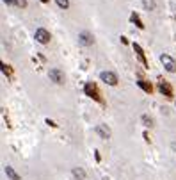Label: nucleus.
<instances>
[{
    "mask_svg": "<svg viewBox=\"0 0 176 180\" xmlns=\"http://www.w3.org/2000/svg\"><path fill=\"white\" fill-rule=\"evenodd\" d=\"M71 173H73V177H75L77 180H85V171H84L82 168H73Z\"/></svg>",
    "mask_w": 176,
    "mask_h": 180,
    "instance_id": "nucleus-10",
    "label": "nucleus"
},
{
    "mask_svg": "<svg viewBox=\"0 0 176 180\" xmlns=\"http://www.w3.org/2000/svg\"><path fill=\"white\" fill-rule=\"evenodd\" d=\"M55 2H57V6L61 9H68L70 7V0H55Z\"/></svg>",
    "mask_w": 176,
    "mask_h": 180,
    "instance_id": "nucleus-16",
    "label": "nucleus"
},
{
    "mask_svg": "<svg viewBox=\"0 0 176 180\" xmlns=\"http://www.w3.org/2000/svg\"><path fill=\"white\" fill-rule=\"evenodd\" d=\"M142 6L146 11H153L155 9V0H142Z\"/></svg>",
    "mask_w": 176,
    "mask_h": 180,
    "instance_id": "nucleus-14",
    "label": "nucleus"
},
{
    "mask_svg": "<svg viewBox=\"0 0 176 180\" xmlns=\"http://www.w3.org/2000/svg\"><path fill=\"white\" fill-rule=\"evenodd\" d=\"M16 6L18 7H27V0H16Z\"/></svg>",
    "mask_w": 176,
    "mask_h": 180,
    "instance_id": "nucleus-18",
    "label": "nucleus"
},
{
    "mask_svg": "<svg viewBox=\"0 0 176 180\" xmlns=\"http://www.w3.org/2000/svg\"><path fill=\"white\" fill-rule=\"evenodd\" d=\"M130 20L134 21L135 25L139 27V29H144V23H142V20L139 18V14H135V13H132V16H130Z\"/></svg>",
    "mask_w": 176,
    "mask_h": 180,
    "instance_id": "nucleus-13",
    "label": "nucleus"
},
{
    "mask_svg": "<svg viewBox=\"0 0 176 180\" xmlns=\"http://www.w3.org/2000/svg\"><path fill=\"white\" fill-rule=\"evenodd\" d=\"M141 119H142V123H144L146 127H151V125H153V119L148 116V114H142V118H141Z\"/></svg>",
    "mask_w": 176,
    "mask_h": 180,
    "instance_id": "nucleus-15",
    "label": "nucleus"
},
{
    "mask_svg": "<svg viewBox=\"0 0 176 180\" xmlns=\"http://www.w3.org/2000/svg\"><path fill=\"white\" fill-rule=\"evenodd\" d=\"M46 125H50V127H57L55 121H52V119H46Z\"/></svg>",
    "mask_w": 176,
    "mask_h": 180,
    "instance_id": "nucleus-20",
    "label": "nucleus"
},
{
    "mask_svg": "<svg viewBox=\"0 0 176 180\" xmlns=\"http://www.w3.org/2000/svg\"><path fill=\"white\" fill-rule=\"evenodd\" d=\"M5 175H7V177H9L11 180H20V175H18L16 171L13 170L11 166H5Z\"/></svg>",
    "mask_w": 176,
    "mask_h": 180,
    "instance_id": "nucleus-12",
    "label": "nucleus"
},
{
    "mask_svg": "<svg viewBox=\"0 0 176 180\" xmlns=\"http://www.w3.org/2000/svg\"><path fill=\"white\" fill-rule=\"evenodd\" d=\"M100 79H102L103 82H107L109 86L117 84V77H116V73H112V72H102V73H100Z\"/></svg>",
    "mask_w": 176,
    "mask_h": 180,
    "instance_id": "nucleus-5",
    "label": "nucleus"
},
{
    "mask_svg": "<svg viewBox=\"0 0 176 180\" xmlns=\"http://www.w3.org/2000/svg\"><path fill=\"white\" fill-rule=\"evenodd\" d=\"M160 61H162V64H164V68H166L167 72H171V73L176 72V61L171 57V55H167V53L160 55Z\"/></svg>",
    "mask_w": 176,
    "mask_h": 180,
    "instance_id": "nucleus-2",
    "label": "nucleus"
},
{
    "mask_svg": "<svg viewBox=\"0 0 176 180\" xmlns=\"http://www.w3.org/2000/svg\"><path fill=\"white\" fill-rule=\"evenodd\" d=\"M84 91H85V95H87V96H91L93 100H96V102H100V104H102V95H100L98 87H96L93 82H87L85 87H84Z\"/></svg>",
    "mask_w": 176,
    "mask_h": 180,
    "instance_id": "nucleus-1",
    "label": "nucleus"
},
{
    "mask_svg": "<svg viewBox=\"0 0 176 180\" xmlns=\"http://www.w3.org/2000/svg\"><path fill=\"white\" fill-rule=\"evenodd\" d=\"M158 91L164 96H173V87H171V84L166 82V80H160V82H158Z\"/></svg>",
    "mask_w": 176,
    "mask_h": 180,
    "instance_id": "nucleus-7",
    "label": "nucleus"
},
{
    "mask_svg": "<svg viewBox=\"0 0 176 180\" xmlns=\"http://www.w3.org/2000/svg\"><path fill=\"white\" fill-rule=\"evenodd\" d=\"M134 50H135V53H137V57H139V61L144 64V66H148V61H146V55H144V52H142V48L137 45V43H134Z\"/></svg>",
    "mask_w": 176,
    "mask_h": 180,
    "instance_id": "nucleus-9",
    "label": "nucleus"
},
{
    "mask_svg": "<svg viewBox=\"0 0 176 180\" xmlns=\"http://www.w3.org/2000/svg\"><path fill=\"white\" fill-rule=\"evenodd\" d=\"M7 6H16V0H4Z\"/></svg>",
    "mask_w": 176,
    "mask_h": 180,
    "instance_id": "nucleus-19",
    "label": "nucleus"
},
{
    "mask_svg": "<svg viewBox=\"0 0 176 180\" xmlns=\"http://www.w3.org/2000/svg\"><path fill=\"white\" fill-rule=\"evenodd\" d=\"M137 86H139L141 89H144L146 93H151V91H153V86L149 84L148 80H139V82H137Z\"/></svg>",
    "mask_w": 176,
    "mask_h": 180,
    "instance_id": "nucleus-11",
    "label": "nucleus"
},
{
    "mask_svg": "<svg viewBox=\"0 0 176 180\" xmlns=\"http://www.w3.org/2000/svg\"><path fill=\"white\" fill-rule=\"evenodd\" d=\"M2 72L5 75H11V66H7V64H2Z\"/></svg>",
    "mask_w": 176,
    "mask_h": 180,
    "instance_id": "nucleus-17",
    "label": "nucleus"
},
{
    "mask_svg": "<svg viewBox=\"0 0 176 180\" xmlns=\"http://www.w3.org/2000/svg\"><path fill=\"white\" fill-rule=\"evenodd\" d=\"M41 2H48V0H41Z\"/></svg>",
    "mask_w": 176,
    "mask_h": 180,
    "instance_id": "nucleus-21",
    "label": "nucleus"
},
{
    "mask_svg": "<svg viewBox=\"0 0 176 180\" xmlns=\"http://www.w3.org/2000/svg\"><path fill=\"white\" fill-rule=\"evenodd\" d=\"M96 134L102 139H109L110 138V128L107 125H103V123H100V125H96Z\"/></svg>",
    "mask_w": 176,
    "mask_h": 180,
    "instance_id": "nucleus-8",
    "label": "nucleus"
},
{
    "mask_svg": "<svg viewBox=\"0 0 176 180\" xmlns=\"http://www.w3.org/2000/svg\"><path fill=\"white\" fill-rule=\"evenodd\" d=\"M48 77L52 79V82H55V84H64V73H62L59 68H52Z\"/></svg>",
    "mask_w": 176,
    "mask_h": 180,
    "instance_id": "nucleus-4",
    "label": "nucleus"
},
{
    "mask_svg": "<svg viewBox=\"0 0 176 180\" xmlns=\"http://www.w3.org/2000/svg\"><path fill=\"white\" fill-rule=\"evenodd\" d=\"M34 36H36V41L41 43V45H46V43H50V32L46 31V29H38Z\"/></svg>",
    "mask_w": 176,
    "mask_h": 180,
    "instance_id": "nucleus-3",
    "label": "nucleus"
},
{
    "mask_svg": "<svg viewBox=\"0 0 176 180\" xmlns=\"http://www.w3.org/2000/svg\"><path fill=\"white\" fill-rule=\"evenodd\" d=\"M93 41H94L93 34H89V32H80V34H78V43L84 45V46H91Z\"/></svg>",
    "mask_w": 176,
    "mask_h": 180,
    "instance_id": "nucleus-6",
    "label": "nucleus"
}]
</instances>
